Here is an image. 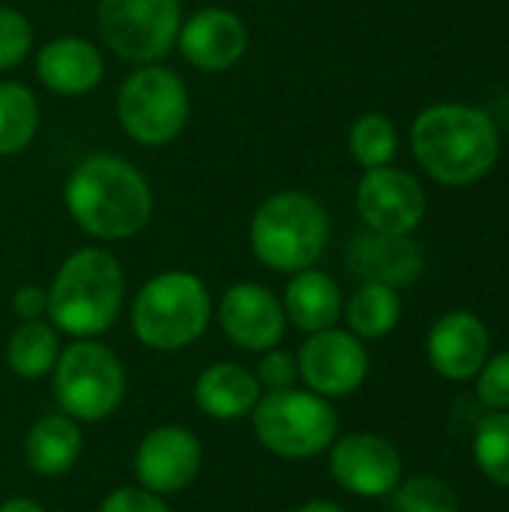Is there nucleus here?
Here are the masks:
<instances>
[{"label": "nucleus", "mask_w": 509, "mask_h": 512, "mask_svg": "<svg viewBox=\"0 0 509 512\" xmlns=\"http://www.w3.org/2000/svg\"><path fill=\"white\" fill-rule=\"evenodd\" d=\"M63 204L69 219L96 240H132L153 216L147 177L123 156L90 153L66 177Z\"/></svg>", "instance_id": "nucleus-1"}, {"label": "nucleus", "mask_w": 509, "mask_h": 512, "mask_svg": "<svg viewBox=\"0 0 509 512\" xmlns=\"http://www.w3.org/2000/svg\"><path fill=\"white\" fill-rule=\"evenodd\" d=\"M411 147L423 171L444 186H468L486 177L501 156L495 120L462 102L429 105L411 126Z\"/></svg>", "instance_id": "nucleus-2"}, {"label": "nucleus", "mask_w": 509, "mask_h": 512, "mask_svg": "<svg viewBox=\"0 0 509 512\" xmlns=\"http://www.w3.org/2000/svg\"><path fill=\"white\" fill-rule=\"evenodd\" d=\"M126 297V273L102 246H81L63 258L48 288V321L72 339L108 333Z\"/></svg>", "instance_id": "nucleus-3"}, {"label": "nucleus", "mask_w": 509, "mask_h": 512, "mask_svg": "<svg viewBox=\"0 0 509 512\" xmlns=\"http://www.w3.org/2000/svg\"><path fill=\"white\" fill-rule=\"evenodd\" d=\"M213 318V297L201 276L189 270H165L147 279L129 309L135 339L159 354L195 345Z\"/></svg>", "instance_id": "nucleus-4"}, {"label": "nucleus", "mask_w": 509, "mask_h": 512, "mask_svg": "<svg viewBox=\"0 0 509 512\" xmlns=\"http://www.w3.org/2000/svg\"><path fill=\"white\" fill-rule=\"evenodd\" d=\"M330 240L324 204L306 192L285 189L267 195L249 222L252 255L273 273H300L318 264Z\"/></svg>", "instance_id": "nucleus-5"}, {"label": "nucleus", "mask_w": 509, "mask_h": 512, "mask_svg": "<svg viewBox=\"0 0 509 512\" xmlns=\"http://www.w3.org/2000/svg\"><path fill=\"white\" fill-rule=\"evenodd\" d=\"M249 417L258 444L288 462L315 459L339 438V414L333 402L306 387L261 393Z\"/></svg>", "instance_id": "nucleus-6"}, {"label": "nucleus", "mask_w": 509, "mask_h": 512, "mask_svg": "<svg viewBox=\"0 0 509 512\" xmlns=\"http://www.w3.org/2000/svg\"><path fill=\"white\" fill-rule=\"evenodd\" d=\"M54 399L75 423H102L126 399V366L99 339H72L51 372Z\"/></svg>", "instance_id": "nucleus-7"}, {"label": "nucleus", "mask_w": 509, "mask_h": 512, "mask_svg": "<svg viewBox=\"0 0 509 512\" xmlns=\"http://www.w3.org/2000/svg\"><path fill=\"white\" fill-rule=\"evenodd\" d=\"M117 123L141 147L171 144L189 123L192 102L183 78L159 63L132 69L117 90Z\"/></svg>", "instance_id": "nucleus-8"}, {"label": "nucleus", "mask_w": 509, "mask_h": 512, "mask_svg": "<svg viewBox=\"0 0 509 512\" xmlns=\"http://www.w3.org/2000/svg\"><path fill=\"white\" fill-rule=\"evenodd\" d=\"M180 24V0H99L96 6V27L105 48L135 66L168 57Z\"/></svg>", "instance_id": "nucleus-9"}, {"label": "nucleus", "mask_w": 509, "mask_h": 512, "mask_svg": "<svg viewBox=\"0 0 509 512\" xmlns=\"http://www.w3.org/2000/svg\"><path fill=\"white\" fill-rule=\"evenodd\" d=\"M327 468L339 489L366 501L390 498L405 474L396 444L375 432L339 435L327 450Z\"/></svg>", "instance_id": "nucleus-10"}, {"label": "nucleus", "mask_w": 509, "mask_h": 512, "mask_svg": "<svg viewBox=\"0 0 509 512\" xmlns=\"http://www.w3.org/2000/svg\"><path fill=\"white\" fill-rule=\"evenodd\" d=\"M297 375L306 390L324 399H345L357 393L369 378V351L363 339L351 330H321L309 333V339L297 351Z\"/></svg>", "instance_id": "nucleus-11"}, {"label": "nucleus", "mask_w": 509, "mask_h": 512, "mask_svg": "<svg viewBox=\"0 0 509 512\" xmlns=\"http://www.w3.org/2000/svg\"><path fill=\"white\" fill-rule=\"evenodd\" d=\"M201 462L204 450L195 432L186 426H156L138 441L132 471L141 489L174 498L198 480Z\"/></svg>", "instance_id": "nucleus-12"}, {"label": "nucleus", "mask_w": 509, "mask_h": 512, "mask_svg": "<svg viewBox=\"0 0 509 512\" xmlns=\"http://www.w3.org/2000/svg\"><path fill=\"white\" fill-rule=\"evenodd\" d=\"M357 213L375 234L408 237L426 216V192L402 168H369L357 183Z\"/></svg>", "instance_id": "nucleus-13"}, {"label": "nucleus", "mask_w": 509, "mask_h": 512, "mask_svg": "<svg viewBox=\"0 0 509 512\" xmlns=\"http://www.w3.org/2000/svg\"><path fill=\"white\" fill-rule=\"evenodd\" d=\"M219 327L237 348L261 354L285 339L288 318L282 300L270 288L237 282L219 300Z\"/></svg>", "instance_id": "nucleus-14"}, {"label": "nucleus", "mask_w": 509, "mask_h": 512, "mask_svg": "<svg viewBox=\"0 0 509 512\" xmlns=\"http://www.w3.org/2000/svg\"><path fill=\"white\" fill-rule=\"evenodd\" d=\"M426 357L438 378L465 384L474 381L492 357V336L480 315L456 309L441 315L426 336Z\"/></svg>", "instance_id": "nucleus-15"}, {"label": "nucleus", "mask_w": 509, "mask_h": 512, "mask_svg": "<svg viewBox=\"0 0 509 512\" xmlns=\"http://www.w3.org/2000/svg\"><path fill=\"white\" fill-rule=\"evenodd\" d=\"M177 48L183 60L201 72H228L243 60L249 48V30L237 12L225 6H204L183 18Z\"/></svg>", "instance_id": "nucleus-16"}, {"label": "nucleus", "mask_w": 509, "mask_h": 512, "mask_svg": "<svg viewBox=\"0 0 509 512\" xmlns=\"http://www.w3.org/2000/svg\"><path fill=\"white\" fill-rule=\"evenodd\" d=\"M261 393L264 390L255 372L234 360H219V363L204 366L192 384L195 408L216 423H234V420L249 417Z\"/></svg>", "instance_id": "nucleus-17"}, {"label": "nucleus", "mask_w": 509, "mask_h": 512, "mask_svg": "<svg viewBox=\"0 0 509 512\" xmlns=\"http://www.w3.org/2000/svg\"><path fill=\"white\" fill-rule=\"evenodd\" d=\"M105 60L90 39L57 36L36 51V78L60 96H84L99 87Z\"/></svg>", "instance_id": "nucleus-18"}, {"label": "nucleus", "mask_w": 509, "mask_h": 512, "mask_svg": "<svg viewBox=\"0 0 509 512\" xmlns=\"http://www.w3.org/2000/svg\"><path fill=\"white\" fill-rule=\"evenodd\" d=\"M348 264L363 282H381L390 288L411 285L423 273V255L408 237L366 231L348 246Z\"/></svg>", "instance_id": "nucleus-19"}, {"label": "nucleus", "mask_w": 509, "mask_h": 512, "mask_svg": "<svg viewBox=\"0 0 509 512\" xmlns=\"http://www.w3.org/2000/svg\"><path fill=\"white\" fill-rule=\"evenodd\" d=\"M282 309L288 324L303 333H321L339 324L345 300L339 282L324 270H300L291 276L282 294Z\"/></svg>", "instance_id": "nucleus-20"}, {"label": "nucleus", "mask_w": 509, "mask_h": 512, "mask_svg": "<svg viewBox=\"0 0 509 512\" xmlns=\"http://www.w3.org/2000/svg\"><path fill=\"white\" fill-rule=\"evenodd\" d=\"M84 450L81 423L54 411L39 417L24 435V462L36 477H63L75 468Z\"/></svg>", "instance_id": "nucleus-21"}, {"label": "nucleus", "mask_w": 509, "mask_h": 512, "mask_svg": "<svg viewBox=\"0 0 509 512\" xmlns=\"http://www.w3.org/2000/svg\"><path fill=\"white\" fill-rule=\"evenodd\" d=\"M60 351V330L48 318L21 321L6 342V363L18 378L39 381L54 372Z\"/></svg>", "instance_id": "nucleus-22"}, {"label": "nucleus", "mask_w": 509, "mask_h": 512, "mask_svg": "<svg viewBox=\"0 0 509 512\" xmlns=\"http://www.w3.org/2000/svg\"><path fill=\"white\" fill-rule=\"evenodd\" d=\"M342 315L348 321V330L357 339H363V342L366 339H384V336H390L399 327L402 300H399V291L390 288V285L363 282L351 294V300L345 303Z\"/></svg>", "instance_id": "nucleus-23"}, {"label": "nucleus", "mask_w": 509, "mask_h": 512, "mask_svg": "<svg viewBox=\"0 0 509 512\" xmlns=\"http://www.w3.org/2000/svg\"><path fill=\"white\" fill-rule=\"evenodd\" d=\"M39 129V102L30 87L0 81V156H18L30 147Z\"/></svg>", "instance_id": "nucleus-24"}, {"label": "nucleus", "mask_w": 509, "mask_h": 512, "mask_svg": "<svg viewBox=\"0 0 509 512\" xmlns=\"http://www.w3.org/2000/svg\"><path fill=\"white\" fill-rule=\"evenodd\" d=\"M348 150L357 159V165H363L366 171L384 168L393 162V156L399 150V132L387 114L366 111L354 120V126L348 132Z\"/></svg>", "instance_id": "nucleus-25"}, {"label": "nucleus", "mask_w": 509, "mask_h": 512, "mask_svg": "<svg viewBox=\"0 0 509 512\" xmlns=\"http://www.w3.org/2000/svg\"><path fill=\"white\" fill-rule=\"evenodd\" d=\"M474 462L489 483L509 489V411H489L477 423Z\"/></svg>", "instance_id": "nucleus-26"}, {"label": "nucleus", "mask_w": 509, "mask_h": 512, "mask_svg": "<svg viewBox=\"0 0 509 512\" xmlns=\"http://www.w3.org/2000/svg\"><path fill=\"white\" fill-rule=\"evenodd\" d=\"M390 498L396 512H459L453 486L435 474H414L402 480Z\"/></svg>", "instance_id": "nucleus-27"}, {"label": "nucleus", "mask_w": 509, "mask_h": 512, "mask_svg": "<svg viewBox=\"0 0 509 512\" xmlns=\"http://www.w3.org/2000/svg\"><path fill=\"white\" fill-rule=\"evenodd\" d=\"M33 48V24L24 12L0 6V72L15 69Z\"/></svg>", "instance_id": "nucleus-28"}, {"label": "nucleus", "mask_w": 509, "mask_h": 512, "mask_svg": "<svg viewBox=\"0 0 509 512\" xmlns=\"http://www.w3.org/2000/svg\"><path fill=\"white\" fill-rule=\"evenodd\" d=\"M477 396L489 411H509V351H498L477 372Z\"/></svg>", "instance_id": "nucleus-29"}, {"label": "nucleus", "mask_w": 509, "mask_h": 512, "mask_svg": "<svg viewBox=\"0 0 509 512\" xmlns=\"http://www.w3.org/2000/svg\"><path fill=\"white\" fill-rule=\"evenodd\" d=\"M255 378H258V384H261L264 393L288 390V387H294L300 381V375H297V357H291L279 345L270 348V351H261L258 366H255Z\"/></svg>", "instance_id": "nucleus-30"}, {"label": "nucleus", "mask_w": 509, "mask_h": 512, "mask_svg": "<svg viewBox=\"0 0 509 512\" xmlns=\"http://www.w3.org/2000/svg\"><path fill=\"white\" fill-rule=\"evenodd\" d=\"M99 512H171V507H168V498L153 495V492H147V489H141L135 483V486H117V489H111L102 498Z\"/></svg>", "instance_id": "nucleus-31"}, {"label": "nucleus", "mask_w": 509, "mask_h": 512, "mask_svg": "<svg viewBox=\"0 0 509 512\" xmlns=\"http://www.w3.org/2000/svg\"><path fill=\"white\" fill-rule=\"evenodd\" d=\"M12 312L18 315V321H36L48 315V291L39 285H21L12 294Z\"/></svg>", "instance_id": "nucleus-32"}, {"label": "nucleus", "mask_w": 509, "mask_h": 512, "mask_svg": "<svg viewBox=\"0 0 509 512\" xmlns=\"http://www.w3.org/2000/svg\"><path fill=\"white\" fill-rule=\"evenodd\" d=\"M0 512H48L39 501L33 498H9L0 504Z\"/></svg>", "instance_id": "nucleus-33"}, {"label": "nucleus", "mask_w": 509, "mask_h": 512, "mask_svg": "<svg viewBox=\"0 0 509 512\" xmlns=\"http://www.w3.org/2000/svg\"><path fill=\"white\" fill-rule=\"evenodd\" d=\"M294 512H345L339 504H333V501H324V498H315V501H306V504H300Z\"/></svg>", "instance_id": "nucleus-34"}, {"label": "nucleus", "mask_w": 509, "mask_h": 512, "mask_svg": "<svg viewBox=\"0 0 509 512\" xmlns=\"http://www.w3.org/2000/svg\"><path fill=\"white\" fill-rule=\"evenodd\" d=\"M0 297H3V288H0Z\"/></svg>", "instance_id": "nucleus-35"}]
</instances>
